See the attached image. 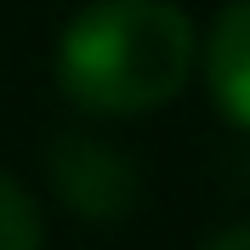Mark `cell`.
<instances>
[{
	"label": "cell",
	"instance_id": "1",
	"mask_svg": "<svg viewBox=\"0 0 250 250\" xmlns=\"http://www.w3.org/2000/svg\"><path fill=\"white\" fill-rule=\"evenodd\" d=\"M193 23L171 0H103L57 40V85L85 114L131 120L165 108L193 74Z\"/></svg>",
	"mask_w": 250,
	"mask_h": 250
},
{
	"label": "cell",
	"instance_id": "2",
	"mask_svg": "<svg viewBox=\"0 0 250 250\" xmlns=\"http://www.w3.org/2000/svg\"><path fill=\"white\" fill-rule=\"evenodd\" d=\"M51 182H57L62 205L74 216H91V222H114L137 205V165L108 137H85V131L57 137V148H51Z\"/></svg>",
	"mask_w": 250,
	"mask_h": 250
},
{
	"label": "cell",
	"instance_id": "3",
	"mask_svg": "<svg viewBox=\"0 0 250 250\" xmlns=\"http://www.w3.org/2000/svg\"><path fill=\"white\" fill-rule=\"evenodd\" d=\"M205 85L216 108L250 131V0H233L205 40Z\"/></svg>",
	"mask_w": 250,
	"mask_h": 250
},
{
	"label": "cell",
	"instance_id": "4",
	"mask_svg": "<svg viewBox=\"0 0 250 250\" xmlns=\"http://www.w3.org/2000/svg\"><path fill=\"white\" fill-rule=\"evenodd\" d=\"M0 250H46V228H40V205L17 176L0 171Z\"/></svg>",
	"mask_w": 250,
	"mask_h": 250
},
{
	"label": "cell",
	"instance_id": "5",
	"mask_svg": "<svg viewBox=\"0 0 250 250\" xmlns=\"http://www.w3.org/2000/svg\"><path fill=\"white\" fill-rule=\"evenodd\" d=\"M199 250H250V222H233V228H222V233H210Z\"/></svg>",
	"mask_w": 250,
	"mask_h": 250
}]
</instances>
